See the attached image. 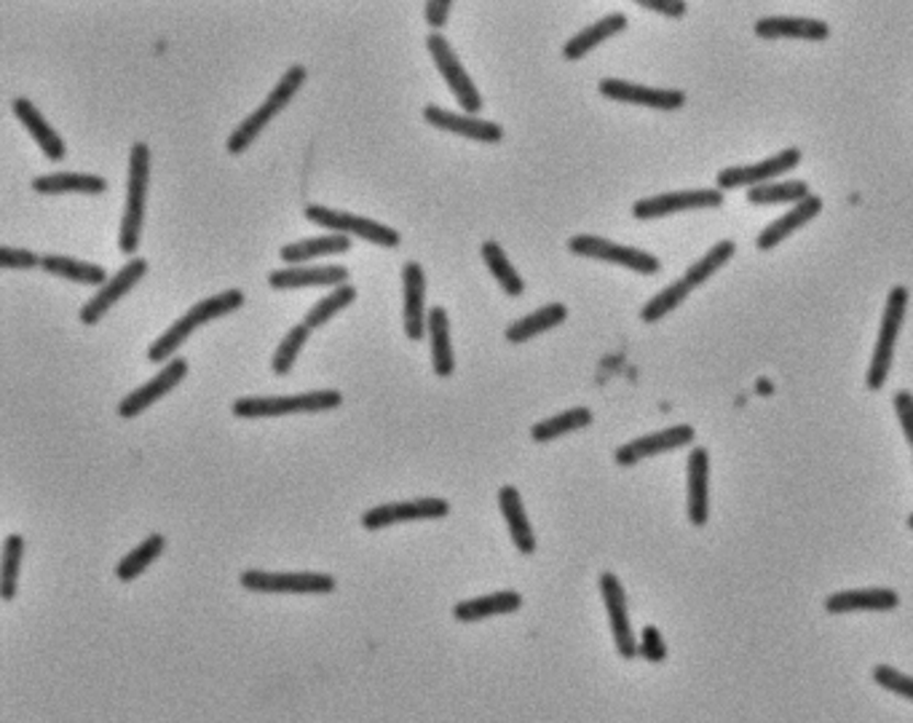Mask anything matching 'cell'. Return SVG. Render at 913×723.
<instances>
[{
	"label": "cell",
	"mask_w": 913,
	"mask_h": 723,
	"mask_svg": "<svg viewBox=\"0 0 913 723\" xmlns=\"http://www.w3.org/2000/svg\"><path fill=\"white\" fill-rule=\"evenodd\" d=\"M241 303H245V293L241 290H225L221 295H212V297H204V301H199L196 306L188 308L182 317L174 321L169 330L161 332V338H156V343L148 349V360L150 362H164V360H174V349L191 336L193 330L201 325H206V321H212L215 317H223V314L234 312V308H239Z\"/></svg>",
	"instance_id": "obj_1"
},
{
	"label": "cell",
	"mask_w": 913,
	"mask_h": 723,
	"mask_svg": "<svg viewBox=\"0 0 913 723\" xmlns=\"http://www.w3.org/2000/svg\"><path fill=\"white\" fill-rule=\"evenodd\" d=\"M150 178V150L145 143H134L129 154V182H126V210L121 217V252H134L139 245V228L145 215V193Z\"/></svg>",
	"instance_id": "obj_2"
},
{
	"label": "cell",
	"mask_w": 913,
	"mask_h": 723,
	"mask_svg": "<svg viewBox=\"0 0 913 723\" xmlns=\"http://www.w3.org/2000/svg\"><path fill=\"white\" fill-rule=\"evenodd\" d=\"M340 403H343V394L335 392V388H322V392L292 394V397H241L230 405V410L241 418H266L288 416V413L332 410Z\"/></svg>",
	"instance_id": "obj_3"
},
{
	"label": "cell",
	"mask_w": 913,
	"mask_h": 723,
	"mask_svg": "<svg viewBox=\"0 0 913 723\" xmlns=\"http://www.w3.org/2000/svg\"><path fill=\"white\" fill-rule=\"evenodd\" d=\"M905 308H909V290L892 287L890 295H887L884 319H881L879 340H876L873 360H870V368H868L866 384L870 392H879V388L887 384V379H890L894 343H898V332H900V327H903Z\"/></svg>",
	"instance_id": "obj_4"
},
{
	"label": "cell",
	"mask_w": 913,
	"mask_h": 723,
	"mask_svg": "<svg viewBox=\"0 0 913 723\" xmlns=\"http://www.w3.org/2000/svg\"><path fill=\"white\" fill-rule=\"evenodd\" d=\"M303 81H306V68H303V65H292V68L282 76V81H279L271 94L266 97L263 105H260L258 111L249 113L247 118L236 126L234 135L228 137V154H234V156L241 154V150H245L247 145L258 137V132L263 129L268 121L282 111L284 105H288V100L295 94L297 89H301Z\"/></svg>",
	"instance_id": "obj_5"
},
{
	"label": "cell",
	"mask_w": 913,
	"mask_h": 723,
	"mask_svg": "<svg viewBox=\"0 0 913 723\" xmlns=\"http://www.w3.org/2000/svg\"><path fill=\"white\" fill-rule=\"evenodd\" d=\"M306 217L312 223H319V226L338 230V234H343V236H349V234L362 236V239L373 241V245H381V247H397L402 241L399 230L383 226V223L368 221V217L351 215V212H343V210H325V206H319V204H308Z\"/></svg>",
	"instance_id": "obj_6"
},
{
	"label": "cell",
	"mask_w": 913,
	"mask_h": 723,
	"mask_svg": "<svg viewBox=\"0 0 913 723\" xmlns=\"http://www.w3.org/2000/svg\"><path fill=\"white\" fill-rule=\"evenodd\" d=\"M568 249L574 255H582V258L606 260V263L624 266V269H632L635 273H660L662 269L660 258H654L651 252L613 245V241L600 239V236H574V239L568 241Z\"/></svg>",
	"instance_id": "obj_7"
},
{
	"label": "cell",
	"mask_w": 913,
	"mask_h": 723,
	"mask_svg": "<svg viewBox=\"0 0 913 723\" xmlns=\"http://www.w3.org/2000/svg\"><path fill=\"white\" fill-rule=\"evenodd\" d=\"M426 46H429V54H431V57H435L437 68H440L442 76H446L448 87L453 89L455 100L461 102V108H464V111L469 115L477 113L480 108H483V100H480V91L472 83V78H469V72L464 70V65L459 63V57H455L453 48H450L446 35L431 33L429 38H426Z\"/></svg>",
	"instance_id": "obj_8"
},
{
	"label": "cell",
	"mask_w": 913,
	"mask_h": 723,
	"mask_svg": "<svg viewBox=\"0 0 913 723\" xmlns=\"http://www.w3.org/2000/svg\"><path fill=\"white\" fill-rule=\"evenodd\" d=\"M241 587L268 595H325L335 589V579L330 574H268V571H245V574H241Z\"/></svg>",
	"instance_id": "obj_9"
},
{
	"label": "cell",
	"mask_w": 913,
	"mask_h": 723,
	"mask_svg": "<svg viewBox=\"0 0 913 723\" xmlns=\"http://www.w3.org/2000/svg\"><path fill=\"white\" fill-rule=\"evenodd\" d=\"M723 204V193L718 188H699V191H678V193H662V196L641 199L632 206V215L638 221H654V217L673 215V212L686 210H713Z\"/></svg>",
	"instance_id": "obj_10"
},
{
	"label": "cell",
	"mask_w": 913,
	"mask_h": 723,
	"mask_svg": "<svg viewBox=\"0 0 913 723\" xmlns=\"http://www.w3.org/2000/svg\"><path fill=\"white\" fill-rule=\"evenodd\" d=\"M600 595L606 600L608 622H611L613 643H617V652L622 659H635L638 656V643L635 635H632V622L630 613H627V595L622 581L617 579V574H600Z\"/></svg>",
	"instance_id": "obj_11"
},
{
	"label": "cell",
	"mask_w": 913,
	"mask_h": 723,
	"mask_svg": "<svg viewBox=\"0 0 913 723\" xmlns=\"http://www.w3.org/2000/svg\"><path fill=\"white\" fill-rule=\"evenodd\" d=\"M450 512V504L446 498H416V501H397V504H381V507L368 509L362 515V526L368 531H381V528L394 526V522L405 520H435L446 518Z\"/></svg>",
	"instance_id": "obj_12"
},
{
	"label": "cell",
	"mask_w": 913,
	"mask_h": 723,
	"mask_svg": "<svg viewBox=\"0 0 913 723\" xmlns=\"http://www.w3.org/2000/svg\"><path fill=\"white\" fill-rule=\"evenodd\" d=\"M799 163H801V150L788 148V150H782V154L771 156V159H766L760 163H751V167L723 169V172L718 174V188L732 191V188L764 185V182H771L775 178H780V174L790 172V169H796Z\"/></svg>",
	"instance_id": "obj_13"
},
{
	"label": "cell",
	"mask_w": 913,
	"mask_h": 723,
	"mask_svg": "<svg viewBox=\"0 0 913 723\" xmlns=\"http://www.w3.org/2000/svg\"><path fill=\"white\" fill-rule=\"evenodd\" d=\"M600 94L611 97V100L617 102H632V105L654 108V111H678L686 102L684 91L651 89L632 81H619V78H606V81H600Z\"/></svg>",
	"instance_id": "obj_14"
},
{
	"label": "cell",
	"mask_w": 913,
	"mask_h": 723,
	"mask_svg": "<svg viewBox=\"0 0 913 723\" xmlns=\"http://www.w3.org/2000/svg\"><path fill=\"white\" fill-rule=\"evenodd\" d=\"M188 373V360H169L164 364V370L154 379L148 381V384H143L139 388H134L132 394H126L124 399L119 403V416L121 418H134L139 416V413L145 410V407H150L156 403V399H161L164 394L172 392L174 386L180 384L182 379H185Z\"/></svg>",
	"instance_id": "obj_15"
},
{
	"label": "cell",
	"mask_w": 913,
	"mask_h": 723,
	"mask_svg": "<svg viewBox=\"0 0 913 723\" xmlns=\"http://www.w3.org/2000/svg\"><path fill=\"white\" fill-rule=\"evenodd\" d=\"M145 271H148V260H145V258H132L129 263H126L124 269L115 273L113 279H108V282L100 287V293L91 295L87 306L81 308V321H83V325H94V321L100 319L102 314H105L108 308H111L121 295L129 293L134 284H137L139 279L145 276Z\"/></svg>",
	"instance_id": "obj_16"
},
{
	"label": "cell",
	"mask_w": 913,
	"mask_h": 723,
	"mask_svg": "<svg viewBox=\"0 0 913 723\" xmlns=\"http://www.w3.org/2000/svg\"><path fill=\"white\" fill-rule=\"evenodd\" d=\"M691 442H694V429L689 427V423H678V427L662 429V431H656V434H646V437H641V440L627 442V445H622L617 451V464L632 466V464H638V461L651 459V455L675 451V448L691 445Z\"/></svg>",
	"instance_id": "obj_17"
},
{
	"label": "cell",
	"mask_w": 913,
	"mask_h": 723,
	"mask_svg": "<svg viewBox=\"0 0 913 723\" xmlns=\"http://www.w3.org/2000/svg\"><path fill=\"white\" fill-rule=\"evenodd\" d=\"M424 118L429 121L431 126H437V129L455 132V135L480 139V143H498V139L504 137V129L498 124H493V121H480V118H472V115L450 113L446 111V108H437V105H426Z\"/></svg>",
	"instance_id": "obj_18"
},
{
	"label": "cell",
	"mask_w": 913,
	"mask_h": 723,
	"mask_svg": "<svg viewBox=\"0 0 913 723\" xmlns=\"http://www.w3.org/2000/svg\"><path fill=\"white\" fill-rule=\"evenodd\" d=\"M402 284H405V332L410 340H421L426 330V276L421 263H416V260L405 263V269H402Z\"/></svg>",
	"instance_id": "obj_19"
},
{
	"label": "cell",
	"mask_w": 913,
	"mask_h": 723,
	"mask_svg": "<svg viewBox=\"0 0 913 723\" xmlns=\"http://www.w3.org/2000/svg\"><path fill=\"white\" fill-rule=\"evenodd\" d=\"M823 212V199L820 196H807L803 202H799L790 212H785L780 221L771 223L769 228L760 230V236L756 239V247L760 252H769V249H775L785 236H790L793 230H799L801 226H807L809 221H814V217Z\"/></svg>",
	"instance_id": "obj_20"
},
{
	"label": "cell",
	"mask_w": 913,
	"mask_h": 723,
	"mask_svg": "<svg viewBox=\"0 0 913 723\" xmlns=\"http://www.w3.org/2000/svg\"><path fill=\"white\" fill-rule=\"evenodd\" d=\"M900 595L894 589H847L836 592L825 600L827 613H849V611H892L898 609Z\"/></svg>",
	"instance_id": "obj_21"
},
{
	"label": "cell",
	"mask_w": 913,
	"mask_h": 723,
	"mask_svg": "<svg viewBox=\"0 0 913 723\" xmlns=\"http://www.w3.org/2000/svg\"><path fill=\"white\" fill-rule=\"evenodd\" d=\"M756 35L760 38L825 41L831 35V27L820 20H809V16H766L756 22Z\"/></svg>",
	"instance_id": "obj_22"
},
{
	"label": "cell",
	"mask_w": 913,
	"mask_h": 723,
	"mask_svg": "<svg viewBox=\"0 0 913 723\" xmlns=\"http://www.w3.org/2000/svg\"><path fill=\"white\" fill-rule=\"evenodd\" d=\"M708 477H710V455L705 448H694V451L689 453V520H691V526H697V528H702L710 518Z\"/></svg>",
	"instance_id": "obj_23"
},
{
	"label": "cell",
	"mask_w": 913,
	"mask_h": 723,
	"mask_svg": "<svg viewBox=\"0 0 913 723\" xmlns=\"http://www.w3.org/2000/svg\"><path fill=\"white\" fill-rule=\"evenodd\" d=\"M522 606V595L515 589H501V592L483 595L474 600H461L453 609V617L459 622H480L488 617H501V613H512Z\"/></svg>",
	"instance_id": "obj_24"
},
{
	"label": "cell",
	"mask_w": 913,
	"mask_h": 723,
	"mask_svg": "<svg viewBox=\"0 0 913 723\" xmlns=\"http://www.w3.org/2000/svg\"><path fill=\"white\" fill-rule=\"evenodd\" d=\"M349 279V271L343 266H322V269H308V266H297V269H282L268 273V284L277 290L288 287H308V284H332L340 287Z\"/></svg>",
	"instance_id": "obj_25"
},
{
	"label": "cell",
	"mask_w": 913,
	"mask_h": 723,
	"mask_svg": "<svg viewBox=\"0 0 913 723\" xmlns=\"http://www.w3.org/2000/svg\"><path fill=\"white\" fill-rule=\"evenodd\" d=\"M498 504H501L504 520H507L509 533H512V542L522 555H533L536 552V536L531 531V522L526 518V509H522V498L517 494L512 485H504L498 490Z\"/></svg>",
	"instance_id": "obj_26"
},
{
	"label": "cell",
	"mask_w": 913,
	"mask_h": 723,
	"mask_svg": "<svg viewBox=\"0 0 913 723\" xmlns=\"http://www.w3.org/2000/svg\"><path fill=\"white\" fill-rule=\"evenodd\" d=\"M14 113H16V118H20L22 124L27 126L30 135L35 137V143H38L41 148H44V154L48 156V159H52V161L63 159V156H65L63 137H59L57 132H54L52 126L46 124V118L38 113V108H35L33 102L24 100V97H20V100H14Z\"/></svg>",
	"instance_id": "obj_27"
},
{
	"label": "cell",
	"mask_w": 913,
	"mask_h": 723,
	"mask_svg": "<svg viewBox=\"0 0 913 723\" xmlns=\"http://www.w3.org/2000/svg\"><path fill=\"white\" fill-rule=\"evenodd\" d=\"M627 27V16L624 14H608L598 20L595 24H589V27H584L582 33H576L574 38H568V44L563 46V54L565 59H582L584 54L589 52V48H595L598 44H602L606 38H611V35L622 33Z\"/></svg>",
	"instance_id": "obj_28"
},
{
	"label": "cell",
	"mask_w": 913,
	"mask_h": 723,
	"mask_svg": "<svg viewBox=\"0 0 913 723\" xmlns=\"http://www.w3.org/2000/svg\"><path fill=\"white\" fill-rule=\"evenodd\" d=\"M429 336H431V364L435 373L448 379L453 373V346H450V325L448 314L442 306H435L429 312Z\"/></svg>",
	"instance_id": "obj_29"
},
{
	"label": "cell",
	"mask_w": 913,
	"mask_h": 723,
	"mask_svg": "<svg viewBox=\"0 0 913 723\" xmlns=\"http://www.w3.org/2000/svg\"><path fill=\"white\" fill-rule=\"evenodd\" d=\"M565 317H568V308H565L563 303H550V306L539 308V312L512 321V325L507 327V340H512V343H522V340L536 338L539 332L563 325Z\"/></svg>",
	"instance_id": "obj_30"
},
{
	"label": "cell",
	"mask_w": 913,
	"mask_h": 723,
	"mask_svg": "<svg viewBox=\"0 0 913 723\" xmlns=\"http://www.w3.org/2000/svg\"><path fill=\"white\" fill-rule=\"evenodd\" d=\"M351 247V239L343 234H327V236H319V239H306V241H295V245H288L282 247V260L284 263H292V266H301L306 263V260L312 258H319V255H338V252H346V249Z\"/></svg>",
	"instance_id": "obj_31"
},
{
	"label": "cell",
	"mask_w": 913,
	"mask_h": 723,
	"mask_svg": "<svg viewBox=\"0 0 913 723\" xmlns=\"http://www.w3.org/2000/svg\"><path fill=\"white\" fill-rule=\"evenodd\" d=\"M33 188L38 193H65V191L102 193L108 188V182H105V178H100V174L54 172V174H41V178H35Z\"/></svg>",
	"instance_id": "obj_32"
},
{
	"label": "cell",
	"mask_w": 913,
	"mask_h": 723,
	"mask_svg": "<svg viewBox=\"0 0 913 723\" xmlns=\"http://www.w3.org/2000/svg\"><path fill=\"white\" fill-rule=\"evenodd\" d=\"M164 546H167V539H164L161 533H150L143 544L134 546L129 555L121 557L119 565H115V576H119L121 581L137 579V576L143 574V571L148 568L158 555H161Z\"/></svg>",
	"instance_id": "obj_33"
},
{
	"label": "cell",
	"mask_w": 913,
	"mask_h": 723,
	"mask_svg": "<svg viewBox=\"0 0 913 723\" xmlns=\"http://www.w3.org/2000/svg\"><path fill=\"white\" fill-rule=\"evenodd\" d=\"M587 423H593V413H589L587 407H571V410L560 413V416H552V418H546V421L536 423V427L531 429V437L536 442H550V440H557V437L568 434V431L587 427Z\"/></svg>",
	"instance_id": "obj_34"
},
{
	"label": "cell",
	"mask_w": 913,
	"mask_h": 723,
	"mask_svg": "<svg viewBox=\"0 0 913 723\" xmlns=\"http://www.w3.org/2000/svg\"><path fill=\"white\" fill-rule=\"evenodd\" d=\"M41 266L48 273H57V276H65V279H72V282H81V284H105V271L100 269V266L94 263H83V260H72V258H65V255H46L44 260H41Z\"/></svg>",
	"instance_id": "obj_35"
},
{
	"label": "cell",
	"mask_w": 913,
	"mask_h": 723,
	"mask_svg": "<svg viewBox=\"0 0 913 723\" xmlns=\"http://www.w3.org/2000/svg\"><path fill=\"white\" fill-rule=\"evenodd\" d=\"M809 193V185L801 180L793 182H764V185L747 188V202L751 204H780V202H803Z\"/></svg>",
	"instance_id": "obj_36"
},
{
	"label": "cell",
	"mask_w": 913,
	"mask_h": 723,
	"mask_svg": "<svg viewBox=\"0 0 913 723\" xmlns=\"http://www.w3.org/2000/svg\"><path fill=\"white\" fill-rule=\"evenodd\" d=\"M734 252H736V245L732 239L718 241V245L710 249V252H705L702 258L697 260V263L689 266V271H686V276H684L686 284H689V287L694 290V287H699L702 282H708L713 273H718L721 266H726L729 260H732Z\"/></svg>",
	"instance_id": "obj_37"
},
{
	"label": "cell",
	"mask_w": 913,
	"mask_h": 723,
	"mask_svg": "<svg viewBox=\"0 0 913 723\" xmlns=\"http://www.w3.org/2000/svg\"><path fill=\"white\" fill-rule=\"evenodd\" d=\"M22 552H24V539L11 533L5 536L3 544V563H0V598L9 603L16 595V579H20V565H22Z\"/></svg>",
	"instance_id": "obj_38"
},
{
	"label": "cell",
	"mask_w": 913,
	"mask_h": 723,
	"mask_svg": "<svg viewBox=\"0 0 913 723\" xmlns=\"http://www.w3.org/2000/svg\"><path fill=\"white\" fill-rule=\"evenodd\" d=\"M483 258H485V263H488V269L493 271V276L498 279V284H501L509 295H522L526 284H522L520 273L515 271V266L509 263V258L504 255V249L498 247L496 241H485Z\"/></svg>",
	"instance_id": "obj_39"
},
{
	"label": "cell",
	"mask_w": 913,
	"mask_h": 723,
	"mask_svg": "<svg viewBox=\"0 0 913 723\" xmlns=\"http://www.w3.org/2000/svg\"><path fill=\"white\" fill-rule=\"evenodd\" d=\"M689 293H691V287L686 284V279H678V282L667 284L662 293H656L646 303V306H643L641 319L649 321V325H651V321H660L662 317H667V314L673 312L675 306H680V303L686 301V295H689Z\"/></svg>",
	"instance_id": "obj_40"
},
{
	"label": "cell",
	"mask_w": 913,
	"mask_h": 723,
	"mask_svg": "<svg viewBox=\"0 0 913 723\" xmlns=\"http://www.w3.org/2000/svg\"><path fill=\"white\" fill-rule=\"evenodd\" d=\"M357 297V290L351 287V284H340V287H335L330 295L322 297L319 303L312 308V312L306 314V319H303V325L308 327V330H314V327H322L327 319L335 317V314L340 312L343 306H349L351 301Z\"/></svg>",
	"instance_id": "obj_41"
},
{
	"label": "cell",
	"mask_w": 913,
	"mask_h": 723,
	"mask_svg": "<svg viewBox=\"0 0 913 723\" xmlns=\"http://www.w3.org/2000/svg\"><path fill=\"white\" fill-rule=\"evenodd\" d=\"M306 338H308V327L306 325L292 327L288 336H284L282 343H279L277 354H273V360H271L273 373H277V375H288L290 373L292 364H295V360H297V354H301L303 343H306Z\"/></svg>",
	"instance_id": "obj_42"
},
{
	"label": "cell",
	"mask_w": 913,
	"mask_h": 723,
	"mask_svg": "<svg viewBox=\"0 0 913 723\" xmlns=\"http://www.w3.org/2000/svg\"><path fill=\"white\" fill-rule=\"evenodd\" d=\"M873 680L881 686V689L892 691V694L903 697V700L913 702V678L903 676L900 670H894L890 665H876L873 667Z\"/></svg>",
	"instance_id": "obj_43"
},
{
	"label": "cell",
	"mask_w": 913,
	"mask_h": 723,
	"mask_svg": "<svg viewBox=\"0 0 913 723\" xmlns=\"http://www.w3.org/2000/svg\"><path fill=\"white\" fill-rule=\"evenodd\" d=\"M638 654L643 656V659L654 662V665H662V662L667 659V646L665 641H662L660 630L656 628H649L643 630V637H641V646H638Z\"/></svg>",
	"instance_id": "obj_44"
},
{
	"label": "cell",
	"mask_w": 913,
	"mask_h": 723,
	"mask_svg": "<svg viewBox=\"0 0 913 723\" xmlns=\"http://www.w3.org/2000/svg\"><path fill=\"white\" fill-rule=\"evenodd\" d=\"M41 260L35 252H30V249H14V247H0V266L3 269H35V266H41Z\"/></svg>",
	"instance_id": "obj_45"
},
{
	"label": "cell",
	"mask_w": 913,
	"mask_h": 723,
	"mask_svg": "<svg viewBox=\"0 0 913 723\" xmlns=\"http://www.w3.org/2000/svg\"><path fill=\"white\" fill-rule=\"evenodd\" d=\"M894 410H898L900 423H903L905 440L913 445V394L911 392L894 394Z\"/></svg>",
	"instance_id": "obj_46"
},
{
	"label": "cell",
	"mask_w": 913,
	"mask_h": 723,
	"mask_svg": "<svg viewBox=\"0 0 913 723\" xmlns=\"http://www.w3.org/2000/svg\"><path fill=\"white\" fill-rule=\"evenodd\" d=\"M450 9H453V3H450V0H429V3L424 5L426 22H429L431 27H442V24L448 22Z\"/></svg>",
	"instance_id": "obj_47"
},
{
	"label": "cell",
	"mask_w": 913,
	"mask_h": 723,
	"mask_svg": "<svg viewBox=\"0 0 913 723\" xmlns=\"http://www.w3.org/2000/svg\"><path fill=\"white\" fill-rule=\"evenodd\" d=\"M643 9L649 11H660V14L665 16H684L686 14V3L684 0H641Z\"/></svg>",
	"instance_id": "obj_48"
},
{
	"label": "cell",
	"mask_w": 913,
	"mask_h": 723,
	"mask_svg": "<svg viewBox=\"0 0 913 723\" xmlns=\"http://www.w3.org/2000/svg\"><path fill=\"white\" fill-rule=\"evenodd\" d=\"M909 528H911V531H913V515H911V518H909Z\"/></svg>",
	"instance_id": "obj_49"
}]
</instances>
